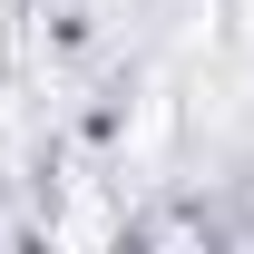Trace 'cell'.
Segmentation results:
<instances>
[{"mask_svg":"<svg viewBox=\"0 0 254 254\" xmlns=\"http://www.w3.org/2000/svg\"><path fill=\"white\" fill-rule=\"evenodd\" d=\"M245 20H254V0H245Z\"/></svg>","mask_w":254,"mask_h":254,"instance_id":"obj_1","label":"cell"}]
</instances>
